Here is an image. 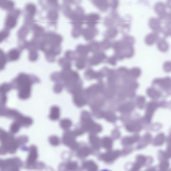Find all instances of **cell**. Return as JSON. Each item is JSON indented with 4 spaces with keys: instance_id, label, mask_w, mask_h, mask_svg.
<instances>
[{
    "instance_id": "obj_16",
    "label": "cell",
    "mask_w": 171,
    "mask_h": 171,
    "mask_svg": "<svg viewBox=\"0 0 171 171\" xmlns=\"http://www.w3.org/2000/svg\"><path fill=\"white\" fill-rule=\"evenodd\" d=\"M103 117L105 118L106 120L111 122H114L116 119V115L113 113H104Z\"/></svg>"
},
{
    "instance_id": "obj_12",
    "label": "cell",
    "mask_w": 171,
    "mask_h": 171,
    "mask_svg": "<svg viewBox=\"0 0 171 171\" xmlns=\"http://www.w3.org/2000/svg\"><path fill=\"white\" fill-rule=\"evenodd\" d=\"M60 116V110L56 107L52 108L50 118L53 120H56L58 119Z\"/></svg>"
},
{
    "instance_id": "obj_8",
    "label": "cell",
    "mask_w": 171,
    "mask_h": 171,
    "mask_svg": "<svg viewBox=\"0 0 171 171\" xmlns=\"http://www.w3.org/2000/svg\"><path fill=\"white\" fill-rule=\"evenodd\" d=\"M159 40V36L156 34H151L148 35L146 38L145 42L148 46L152 45L155 43Z\"/></svg>"
},
{
    "instance_id": "obj_5",
    "label": "cell",
    "mask_w": 171,
    "mask_h": 171,
    "mask_svg": "<svg viewBox=\"0 0 171 171\" xmlns=\"http://www.w3.org/2000/svg\"><path fill=\"white\" fill-rule=\"evenodd\" d=\"M119 155V152L118 151H110L103 155L101 158L104 161L109 162L116 159Z\"/></svg>"
},
{
    "instance_id": "obj_17",
    "label": "cell",
    "mask_w": 171,
    "mask_h": 171,
    "mask_svg": "<svg viewBox=\"0 0 171 171\" xmlns=\"http://www.w3.org/2000/svg\"><path fill=\"white\" fill-rule=\"evenodd\" d=\"M91 153V150L87 147H84L80 150L78 153V155L81 158H85L88 156Z\"/></svg>"
},
{
    "instance_id": "obj_6",
    "label": "cell",
    "mask_w": 171,
    "mask_h": 171,
    "mask_svg": "<svg viewBox=\"0 0 171 171\" xmlns=\"http://www.w3.org/2000/svg\"><path fill=\"white\" fill-rule=\"evenodd\" d=\"M157 42V47L160 51L165 53L168 51L169 45L165 39L159 40Z\"/></svg>"
},
{
    "instance_id": "obj_25",
    "label": "cell",
    "mask_w": 171,
    "mask_h": 171,
    "mask_svg": "<svg viewBox=\"0 0 171 171\" xmlns=\"http://www.w3.org/2000/svg\"><path fill=\"white\" fill-rule=\"evenodd\" d=\"M1 68L2 69L5 66V63L6 62V60L5 58V55L3 54V53L2 52H1Z\"/></svg>"
},
{
    "instance_id": "obj_23",
    "label": "cell",
    "mask_w": 171,
    "mask_h": 171,
    "mask_svg": "<svg viewBox=\"0 0 171 171\" xmlns=\"http://www.w3.org/2000/svg\"><path fill=\"white\" fill-rule=\"evenodd\" d=\"M78 164L76 162H71L69 163L67 166L68 169L71 170H74L77 168Z\"/></svg>"
},
{
    "instance_id": "obj_15",
    "label": "cell",
    "mask_w": 171,
    "mask_h": 171,
    "mask_svg": "<svg viewBox=\"0 0 171 171\" xmlns=\"http://www.w3.org/2000/svg\"><path fill=\"white\" fill-rule=\"evenodd\" d=\"M138 137L137 136L134 137H127L124 138L123 140V144L124 145H130L135 142L138 140Z\"/></svg>"
},
{
    "instance_id": "obj_21",
    "label": "cell",
    "mask_w": 171,
    "mask_h": 171,
    "mask_svg": "<svg viewBox=\"0 0 171 171\" xmlns=\"http://www.w3.org/2000/svg\"><path fill=\"white\" fill-rule=\"evenodd\" d=\"M163 68L165 72L169 73L171 72V61H167L164 63Z\"/></svg>"
},
{
    "instance_id": "obj_26",
    "label": "cell",
    "mask_w": 171,
    "mask_h": 171,
    "mask_svg": "<svg viewBox=\"0 0 171 171\" xmlns=\"http://www.w3.org/2000/svg\"><path fill=\"white\" fill-rule=\"evenodd\" d=\"M50 142L52 144L54 145H57L59 144V140L57 137H53L51 138L50 139Z\"/></svg>"
},
{
    "instance_id": "obj_2",
    "label": "cell",
    "mask_w": 171,
    "mask_h": 171,
    "mask_svg": "<svg viewBox=\"0 0 171 171\" xmlns=\"http://www.w3.org/2000/svg\"><path fill=\"white\" fill-rule=\"evenodd\" d=\"M81 119L84 123L82 128L85 131H89L94 133H98L102 130L100 126L95 123L92 120L88 113L83 112Z\"/></svg>"
},
{
    "instance_id": "obj_9",
    "label": "cell",
    "mask_w": 171,
    "mask_h": 171,
    "mask_svg": "<svg viewBox=\"0 0 171 171\" xmlns=\"http://www.w3.org/2000/svg\"><path fill=\"white\" fill-rule=\"evenodd\" d=\"M37 158V148L35 147H32L30 148V153L27 162L29 163H33L36 160Z\"/></svg>"
},
{
    "instance_id": "obj_14",
    "label": "cell",
    "mask_w": 171,
    "mask_h": 171,
    "mask_svg": "<svg viewBox=\"0 0 171 171\" xmlns=\"http://www.w3.org/2000/svg\"><path fill=\"white\" fill-rule=\"evenodd\" d=\"M112 141L109 138L105 137L103 139L102 141V145L103 147L107 150H110L112 147Z\"/></svg>"
},
{
    "instance_id": "obj_24",
    "label": "cell",
    "mask_w": 171,
    "mask_h": 171,
    "mask_svg": "<svg viewBox=\"0 0 171 171\" xmlns=\"http://www.w3.org/2000/svg\"><path fill=\"white\" fill-rule=\"evenodd\" d=\"M20 126L18 124L16 123L13 124L11 126V130L12 132L16 133L19 131L20 129Z\"/></svg>"
},
{
    "instance_id": "obj_7",
    "label": "cell",
    "mask_w": 171,
    "mask_h": 171,
    "mask_svg": "<svg viewBox=\"0 0 171 171\" xmlns=\"http://www.w3.org/2000/svg\"><path fill=\"white\" fill-rule=\"evenodd\" d=\"M147 93L150 97L154 99H158L161 96V94L160 91L153 86L148 88Z\"/></svg>"
},
{
    "instance_id": "obj_19",
    "label": "cell",
    "mask_w": 171,
    "mask_h": 171,
    "mask_svg": "<svg viewBox=\"0 0 171 171\" xmlns=\"http://www.w3.org/2000/svg\"><path fill=\"white\" fill-rule=\"evenodd\" d=\"M94 3L101 8H106L108 5L106 0H94Z\"/></svg>"
},
{
    "instance_id": "obj_1",
    "label": "cell",
    "mask_w": 171,
    "mask_h": 171,
    "mask_svg": "<svg viewBox=\"0 0 171 171\" xmlns=\"http://www.w3.org/2000/svg\"><path fill=\"white\" fill-rule=\"evenodd\" d=\"M20 87L19 96L20 99L25 100L30 96L31 92V83L29 78L24 75H20L17 79Z\"/></svg>"
},
{
    "instance_id": "obj_10",
    "label": "cell",
    "mask_w": 171,
    "mask_h": 171,
    "mask_svg": "<svg viewBox=\"0 0 171 171\" xmlns=\"http://www.w3.org/2000/svg\"><path fill=\"white\" fill-rule=\"evenodd\" d=\"M100 19L99 16L96 14H93L87 17V23L90 25H93L97 23Z\"/></svg>"
},
{
    "instance_id": "obj_28",
    "label": "cell",
    "mask_w": 171,
    "mask_h": 171,
    "mask_svg": "<svg viewBox=\"0 0 171 171\" xmlns=\"http://www.w3.org/2000/svg\"><path fill=\"white\" fill-rule=\"evenodd\" d=\"M118 3L116 1H115L114 2L113 4V8L114 9H116L117 8V6Z\"/></svg>"
},
{
    "instance_id": "obj_20",
    "label": "cell",
    "mask_w": 171,
    "mask_h": 171,
    "mask_svg": "<svg viewBox=\"0 0 171 171\" xmlns=\"http://www.w3.org/2000/svg\"><path fill=\"white\" fill-rule=\"evenodd\" d=\"M19 53L16 50H12L10 51L9 54V58L12 60H17L19 57Z\"/></svg>"
},
{
    "instance_id": "obj_3",
    "label": "cell",
    "mask_w": 171,
    "mask_h": 171,
    "mask_svg": "<svg viewBox=\"0 0 171 171\" xmlns=\"http://www.w3.org/2000/svg\"><path fill=\"white\" fill-rule=\"evenodd\" d=\"M152 83V86L159 89V91H163L171 94V78L170 77L155 78L153 80Z\"/></svg>"
},
{
    "instance_id": "obj_22",
    "label": "cell",
    "mask_w": 171,
    "mask_h": 171,
    "mask_svg": "<svg viewBox=\"0 0 171 171\" xmlns=\"http://www.w3.org/2000/svg\"><path fill=\"white\" fill-rule=\"evenodd\" d=\"M61 127L63 128L67 129L71 126L72 122L69 120H64L62 122L61 121Z\"/></svg>"
},
{
    "instance_id": "obj_27",
    "label": "cell",
    "mask_w": 171,
    "mask_h": 171,
    "mask_svg": "<svg viewBox=\"0 0 171 171\" xmlns=\"http://www.w3.org/2000/svg\"><path fill=\"white\" fill-rule=\"evenodd\" d=\"M9 89V87L8 86H3L1 88V92L2 91V92H6L8 91V90Z\"/></svg>"
},
{
    "instance_id": "obj_18",
    "label": "cell",
    "mask_w": 171,
    "mask_h": 171,
    "mask_svg": "<svg viewBox=\"0 0 171 171\" xmlns=\"http://www.w3.org/2000/svg\"><path fill=\"white\" fill-rule=\"evenodd\" d=\"M134 107L132 104H129L120 107L119 109V111L122 112H128L133 109Z\"/></svg>"
},
{
    "instance_id": "obj_13",
    "label": "cell",
    "mask_w": 171,
    "mask_h": 171,
    "mask_svg": "<svg viewBox=\"0 0 171 171\" xmlns=\"http://www.w3.org/2000/svg\"><path fill=\"white\" fill-rule=\"evenodd\" d=\"M90 141L93 147L96 149L99 147L100 140L99 138L96 136L91 134L90 136Z\"/></svg>"
},
{
    "instance_id": "obj_11",
    "label": "cell",
    "mask_w": 171,
    "mask_h": 171,
    "mask_svg": "<svg viewBox=\"0 0 171 171\" xmlns=\"http://www.w3.org/2000/svg\"><path fill=\"white\" fill-rule=\"evenodd\" d=\"M83 166L84 168L89 171H96L98 170V167L93 162L89 161L83 163Z\"/></svg>"
},
{
    "instance_id": "obj_4",
    "label": "cell",
    "mask_w": 171,
    "mask_h": 171,
    "mask_svg": "<svg viewBox=\"0 0 171 171\" xmlns=\"http://www.w3.org/2000/svg\"><path fill=\"white\" fill-rule=\"evenodd\" d=\"M74 133H69L64 137V142L65 144L69 146L73 149L75 150L78 148V145L75 140Z\"/></svg>"
}]
</instances>
